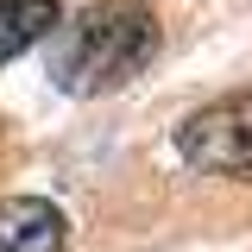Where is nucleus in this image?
Masks as SVG:
<instances>
[{"mask_svg": "<svg viewBox=\"0 0 252 252\" xmlns=\"http://www.w3.org/2000/svg\"><path fill=\"white\" fill-rule=\"evenodd\" d=\"M69 227L51 202L38 195H6L0 202V252H63Z\"/></svg>", "mask_w": 252, "mask_h": 252, "instance_id": "7ed1b4c3", "label": "nucleus"}, {"mask_svg": "<svg viewBox=\"0 0 252 252\" xmlns=\"http://www.w3.org/2000/svg\"><path fill=\"white\" fill-rule=\"evenodd\" d=\"M177 158L195 164V170H215V177L252 170V89L227 94L215 107H195L177 126Z\"/></svg>", "mask_w": 252, "mask_h": 252, "instance_id": "f03ea898", "label": "nucleus"}, {"mask_svg": "<svg viewBox=\"0 0 252 252\" xmlns=\"http://www.w3.org/2000/svg\"><path fill=\"white\" fill-rule=\"evenodd\" d=\"M158 51V19L139 0H107L89 6L76 26L57 32V57H51V82L63 94H114L126 89Z\"/></svg>", "mask_w": 252, "mask_h": 252, "instance_id": "f257e3e1", "label": "nucleus"}, {"mask_svg": "<svg viewBox=\"0 0 252 252\" xmlns=\"http://www.w3.org/2000/svg\"><path fill=\"white\" fill-rule=\"evenodd\" d=\"M57 26H63L57 0H0V63H13L19 51L44 44Z\"/></svg>", "mask_w": 252, "mask_h": 252, "instance_id": "20e7f679", "label": "nucleus"}]
</instances>
